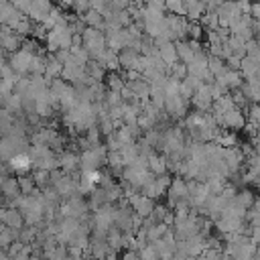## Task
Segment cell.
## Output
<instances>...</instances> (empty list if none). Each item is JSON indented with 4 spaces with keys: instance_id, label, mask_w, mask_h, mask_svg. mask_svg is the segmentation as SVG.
<instances>
[{
    "instance_id": "obj_6",
    "label": "cell",
    "mask_w": 260,
    "mask_h": 260,
    "mask_svg": "<svg viewBox=\"0 0 260 260\" xmlns=\"http://www.w3.org/2000/svg\"><path fill=\"white\" fill-rule=\"evenodd\" d=\"M167 199H169V207H175V203L179 201V199H185V197H189V189H187V179H183L181 175H177V177H173L171 179V185H169V189H167Z\"/></svg>"
},
{
    "instance_id": "obj_39",
    "label": "cell",
    "mask_w": 260,
    "mask_h": 260,
    "mask_svg": "<svg viewBox=\"0 0 260 260\" xmlns=\"http://www.w3.org/2000/svg\"><path fill=\"white\" fill-rule=\"evenodd\" d=\"M240 63H242V57H238V55H230V57L225 59L228 69H240Z\"/></svg>"
},
{
    "instance_id": "obj_29",
    "label": "cell",
    "mask_w": 260,
    "mask_h": 260,
    "mask_svg": "<svg viewBox=\"0 0 260 260\" xmlns=\"http://www.w3.org/2000/svg\"><path fill=\"white\" fill-rule=\"evenodd\" d=\"M136 124H138V128L144 132V130H150V128L158 126V120H156L154 116H150V114H146V112L140 110V114L136 116Z\"/></svg>"
},
{
    "instance_id": "obj_28",
    "label": "cell",
    "mask_w": 260,
    "mask_h": 260,
    "mask_svg": "<svg viewBox=\"0 0 260 260\" xmlns=\"http://www.w3.org/2000/svg\"><path fill=\"white\" fill-rule=\"evenodd\" d=\"M32 26H35V22H32L28 16H22V18L14 24V28H12V30H14L18 37H22V39H24V37H30V35H32Z\"/></svg>"
},
{
    "instance_id": "obj_2",
    "label": "cell",
    "mask_w": 260,
    "mask_h": 260,
    "mask_svg": "<svg viewBox=\"0 0 260 260\" xmlns=\"http://www.w3.org/2000/svg\"><path fill=\"white\" fill-rule=\"evenodd\" d=\"M81 45L85 47V51L89 53V59H98V55L106 49V35L100 28L93 26H85L81 32Z\"/></svg>"
},
{
    "instance_id": "obj_22",
    "label": "cell",
    "mask_w": 260,
    "mask_h": 260,
    "mask_svg": "<svg viewBox=\"0 0 260 260\" xmlns=\"http://www.w3.org/2000/svg\"><path fill=\"white\" fill-rule=\"evenodd\" d=\"M85 73L89 75V77H93L95 81H104V77H106V73H108V69L100 63V61H95V59H89L87 63H85Z\"/></svg>"
},
{
    "instance_id": "obj_5",
    "label": "cell",
    "mask_w": 260,
    "mask_h": 260,
    "mask_svg": "<svg viewBox=\"0 0 260 260\" xmlns=\"http://www.w3.org/2000/svg\"><path fill=\"white\" fill-rule=\"evenodd\" d=\"M191 106L195 108V110H199V112H209L211 110V104H213V95H211V89H209V83H201L195 91H193V95H191Z\"/></svg>"
},
{
    "instance_id": "obj_13",
    "label": "cell",
    "mask_w": 260,
    "mask_h": 260,
    "mask_svg": "<svg viewBox=\"0 0 260 260\" xmlns=\"http://www.w3.org/2000/svg\"><path fill=\"white\" fill-rule=\"evenodd\" d=\"M6 165L10 167V171H16V173H28L32 169V162H30V156L26 152H18L14 154L12 158L6 160Z\"/></svg>"
},
{
    "instance_id": "obj_27",
    "label": "cell",
    "mask_w": 260,
    "mask_h": 260,
    "mask_svg": "<svg viewBox=\"0 0 260 260\" xmlns=\"http://www.w3.org/2000/svg\"><path fill=\"white\" fill-rule=\"evenodd\" d=\"M120 156H122V160H124V167H126V165H132L134 158L138 156L136 140H134V142H128V144H122V146H120Z\"/></svg>"
},
{
    "instance_id": "obj_41",
    "label": "cell",
    "mask_w": 260,
    "mask_h": 260,
    "mask_svg": "<svg viewBox=\"0 0 260 260\" xmlns=\"http://www.w3.org/2000/svg\"><path fill=\"white\" fill-rule=\"evenodd\" d=\"M250 16H252L254 20H260V2H252V6H250Z\"/></svg>"
},
{
    "instance_id": "obj_15",
    "label": "cell",
    "mask_w": 260,
    "mask_h": 260,
    "mask_svg": "<svg viewBox=\"0 0 260 260\" xmlns=\"http://www.w3.org/2000/svg\"><path fill=\"white\" fill-rule=\"evenodd\" d=\"M0 193L6 197V201H8V199H12V197H16V195H20V189H18L16 177H10V175L2 177V181H0Z\"/></svg>"
},
{
    "instance_id": "obj_26",
    "label": "cell",
    "mask_w": 260,
    "mask_h": 260,
    "mask_svg": "<svg viewBox=\"0 0 260 260\" xmlns=\"http://www.w3.org/2000/svg\"><path fill=\"white\" fill-rule=\"evenodd\" d=\"M240 73L244 75V79H248V77H252V75H256L258 73V61L256 59H252V57H242V63H240Z\"/></svg>"
},
{
    "instance_id": "obj_30",
    "label": "cell",
    "mask_w": 260,
    "mask_h": 260,
    "mask_svg": "<svg viewBox=\"0 0 260 260\" xmlns=\"http://www.w3.org/2000/svg\"><path fill=\"white\" fill-rule=\"evenodd\" d=\"M32 179H35V185H37V189H47L49 185H51V177H49V171H45V169H35L32 171Z\"/></svg>"
},
{
    "instance_id": "obj_14",
    "label": "cell",
    "mask_w": 260,
    "mask_h": 260,
    "mask_svg": "<svg viewBox=\"0 0 260 260\" xmlns=\"http://www.w3.org/2000/svg\"><path fill=\"white\" fill-rule=\"evenodd\" d=\"M2 223H4V225H8V228L20 230V228L24 225V217H22V211H20L18 207H6Z\"/></svg>"
},
{
    "instance_id": "obj_1",
    "label": "cell",
    "mask_w": 260,
    "mask_h": 260,
    "mask_svg": "<svg viewBox=\"0 0 260 260\" xmlns=\"http://www.w3.org/2000/svg\"><path fill=\"white\" fill-rule=\"evenodd\" d=\"M106 158H108V146L104 144L83 148V152L79 154V171L102 169V165H106Z\"/></svg>"
},
{
    "instance_id": "obj_10",
    "label": "cell",
    "mask_w": 260,
    "mask_h": 260,
    "mask_svg": "<svg viewBox=\"0 0 260 260\" xmlns=\"http://www.w3.org/2000/svg\"><path fill=\"white\" fill-rule=\"evenodd\" d=\"M126 85L130 87V91H132V95H134L136 100L144 102V100L150 98V83H148V79H144V77H136V79L126 81Z\"/></svg>"
},
{
    "instance_id": "obj_11",
    "label": "cell",
    "mask_w": 260,
    "mask_h": 260,
    "mask_svg": "<svg viewBox=\"0 0 260 260\" xmlns=\"http://www.w3.org/2000/svg\"><path fill=\"white\" fill-rule=\"evenodd\" d=\"M118 61H120L122 69H136L138 61H140V53L130 49V47H124V49L118 51Z\"/></svg>"
},
{
    "instance_id": "obj_20",
    "label": "cell",
    "mask_w": 260,
    "mask_h": 260,
    "mask_svg": "<svg viewBox=\"0 0 260 260\" xmlns=\"http://www.w3.org/2000/svg\"><path fill=\"white\" fill-rule=\"evenodd\" d=\"M158 55H160V59L167 63V65H171V63H175L179 57H177V49H175V41H165L162 45H158Z\"/></svg>"
},
{
    "instance_id": "obj_45",
    "label": "cell",
    "mask_w": 260,
    "mask_h": 260,
    "mask_svg": "<svg viewBox=\"0 0 260 260\" xmlns=\"http://www.w3.org/2000/svg\"><path fill=\"white\" fill-rule=\"evenodd\" d=\"M0 258H8V252H6V248H2V246H0Z\"/></svg>"
},
{
    "instance_id": "obj_35",
    "label": "cell",
    "mask_w": 260,
    "mask_h": 260,
    "mask_svg": "<svg viewBox=\"0 0 260 260\" xmlns=\"http://www.w3.org/2000/svg\"><path fill=\"white\" fill-rule=\"evenodd\" d=\"M234 201H236V203H240L242 207L250 209V207H252V203H254V195H252V191L244 189V191H238V193L234 195Z\"/></svg>"
},
{
    "instance_id": "obj_16",
    "label": "cell",
    "mask_w": 260,
    "mask_h": 260,
    "mask_svg": "<svg viewBox=\"0 0 260 260\" xmlns=\"http://www.w3.org/2000/svg\"><path fill=\"white\" fill-rule=\"evenodd\" d=\"M81 16V20L85 22V26H93V28H100V30H104V14L102 12H98V10H93V8H87L83 14H79Z\"/></svg>"
},
{
    "instance_id": "obj_24",
    "label": "cell",
    "mask_w": 260,
    "mask_h": 260,
    "mask_svg": "<svg viewBox=\"0 0 260 260\" xmlns=\"http://www.w3.org/2000/svg\"><path fill=\"white\" fill-rule=\"evenodd\" d=\"M207 69L211 71L213 77H219L228 71V65H225V59L221 57H215V55H207Z\"/></svg>"
},
{
    "instance_id": "obj_17",
    "label": "cell",
    "mask_w": 260,
    "mask_h": 260,
    "mask_svg": "<svg viewBox=\"0 0 260 260\" xmlns=\"http://www.w3.org/2000/svg\"><path fill=\"white\" fill-rule=\"evenodd\" d=\"M148 171H152L154 175H160V173H167V156L165 154H158L156 150L148 154Z\"/></svg>"
},
{
    "instance_id": "obj_33",
    "label": "cell",
    "mask_w": 260,
    "mask_h": 260,
    "mask_svg": "<svg viewBox=\"0 0 260 260\" xmlns=\"http://www.w3.org/2000/svg\"><path fill=\"white\" fill-rule=\"evenodd\" d=\"M45 65H47V59L43 53H37L30 61V71L28 73H37V75H43L45 73Z\"/></svg>"
},
{
    "instance_id": "obj_37",
    "label": "cell",
    "mask_w": 260,
    "mask_h": 260,
    "mask_svg": "<svg viewBox=\"0 0 260 260\" xmlns=\"http://www.w3.org/2000/svg\"><path fill=\"white\" fill-rule=\"evenodd\" d=\"M167 211H169V207H167V205H156V203H154V209L150 211L152 221H162V219H165V215H167Z\"/></svg>"
},
{
    "instance_id": "obj_25",
    "label": "cell",
    "mask_w": 260,
    "mask_h": 260,
    "mask_svg": "<svg viewBox=\"0 0 260 260\" xmlns=\"http://www.w3.org/2000/svg\"><path fill=\"white\" fill-rule=\"evenodd\" d=\"M104 81H106V87H108V89H114V91H120V89L126 85L124 75H120L118 71H108L106 77H104Z\"/></svg>"
},
{
    "instance_id": "obj_38",
    "label": "cell",
    "mask_w": 260,
    "mask_h": 260,
    "mask_svg": "<svg viewBox=\"0 0 260 260\" xmlns=\"http://www.w3.org/2000/svg\"><path fill=\"white\" fill-rule=\"evenodd\" d=\"M22 246H24V242H20V240L16 238V240H14V242H12V244L6 248V252H8V258H14V256H16V252H18Z\"/></svg>"
},
{
    "instance_id": "obj_44",
    "label": "cell",
    "mask_w": 260,
    "mask_h": 260,
    "mask_svg": "<svg viewBox=\"0 0 260 260\" xmlns=\"http://www.w3.org/2000/svg\"><path fill=\"white\" fill-rule=\"evenodd\" d=\"M6 98H8V93L0 91V108H4V104H6Z\"/></svg>"
},
{
    "instance_id": "obj_23",
    "label": "cell",
    "mask_w": 260,
    "mask_h": 260,
    "mask_svg": "<svg viewBox=\"0 0 260 260\" xmlns=\"http://www.w3.org/2000/svg\"><path fill=\"white\" fill-rule=\"evenodd\" d=\"M87 203H89V209H91V211L98 209V207L104 205V203H110V201H108V191H106L104 187H95V189L89 193Z\"/></svg>"
},
{
    "instance_id": "obj_8",
    "label": "cell",
    "mask_w": 260,
    "mask_h": 260,
    "mask_svg": "<svg viewBox=\"0 0 260 260\" xmlns=\"http://www.w3.org/2000/svg\"><path fill=\"white\" fill-rule=\"evenodd\" d=\"M20 45H22V37H18L10 26L0 24V47L6 53H12V51L20 49Z\"/></svg>"
},
{
    "instance_id": "obj_19",
    "label": "cell",
    "mask_w": 260,
    "mask_h": 260,
    "mask_svg": "<svg viewBox=\"0 0 260 260\" xmlns=\"http://www.w3.org/2000/svg\"><path fill=\"white\" fill-rule=\"evenodd\" d=\"M175 49H177V57H179V61H183V63H189V61L193 59V55H195L191 43L185 41V39L175 41Z\"/></svg>"
},
{
    "instance_id": "obj_21",
    "label": "cell",
    "mask_w": 260,
    "mask_h": 260,
    "mask_svg": "<svg viewBox=\"0 0 260 260\" xmlns=\"http://www.w3.org/2000/svg\"><path fill=\"white\" fill-rule=\"evenodd\" d=\"M4 108H6L8 112H12L14 116H24V112H22V95H20L18 91H10L8 98H6Z\"/></svg>"
},
{
    "instance_id": "obj_43",
    "label": "cell",
    "mask_w": 260,
    "mask_h": 260,
    "mask_svg": "<svg viewBox=\"0 0 260 260\" xmlns=\"http://www.w3.org/2000/svg\"><path fill=\"white\" fill-rule=\"evenodd\" d=\"M250 209H254V211L260 215V199H256V197H254V203H252V207H250Z\"/></svg>"
},
{
    "instance_id": "obj_34",
    "label": "cell",
    "mask_w": 260,
    "mask_h": 260,
    "mask_svg": "<svg viewBox=\"0 0 260 260\" xmlns=\"http://www.w3.org/2000/svg\"><path fill=\"white\" fill-rule=\"evenodd\" d=\"M167 73L169 75H173V77H177V79H183L185 75H187V63H183V61H175V63H171L169 65V69H167Z\"/></svg>"
},
{
    "instance_id": "obj_42",
    "label": "cell",
    "mask_w": 260,
    "mask_h": 260,
    "mask_svg": "<svg viewBox=\"0 0 260 260\" xmlns=\"http://www.w3.org/2000/svg\"><path fill=\"white\" fill-rule=\"evenodd\" d=\"M124 258H138V250H128V252H124Z\"/></svg>"
},
{
    "instance_id": "obj_31",
    "label": "cell",
    "mask_w": 260,
    "mask_h": 260,
    "mask_svg": "<svg viewBox=\"0 0 260 260\" xmlns=\"http://www.w3.org/2000/svg\"><path fill=\"white\" fill-rule=\"evenodd\" d=\"M16 238H18V230L8 228V225H4V228L0 230V246H2V248H8Z\"/></svg>"
},
{
    "instance_id": "obj_7",
    "label": "cell",
    "mask_w": 260,
    "mask_h": 260,
    "mask_svg": "<svg viewBox=\"0 0 260 260\" xmlns=\"http://www.w3.org/2000/svg\"><path fill=\"white\" fill-rule=\"evenodd\" d=\"M217 120V126H223V128H232V130H238V128H244L246 126V118L242 114L240 108H232L228 112H223L221 116H215Z\"/></svg>"
},
{
    "instance_id": "obj_18",
    "label": "cell",
    "mask_w": 260,
    "mask_h": 260,
    "mask_svg": "<svg viewBox=\"0 0 260 260\" xmlns=\"http://www.w3.org/2000/svg\"><path fill=\"white\" fill-rule=\"evenodd\" d=\"M16 183H18V189L22 195H32L37 191V185H35V179H32V173H18L16 175Z\"/></svg>"
},
{
    "instance_id": "obj_32",
    "label": "cell",
    "mask_w": 260,
    "mask_h": 260,
    "mask_svg": "<svg viewBox=\"0 0 260 260\" xmlns=\"http://www.w3.org/2000/svg\"><path fill=\"white\" fill-rule=\"evenodd\" d=\"M37 232H39L37 225H26V223H24V225L18 230V240L24 242V244H30V242L37 238Z\"/></svg>"
},
{
    "instance_id": "obj_4",
    "label": "cell",
    "mask_w": 260,
    "mask_h": 260,
    "mask_svg": "<svg viewBox=\"0 0 260 260\" xmlns=\"http://www.w3.org/2000/svg\"><path fill=\"white\" fill-rule=\"evenodd\" d=\"M35 55H37V53H28V51H24V49H16V51L8 53V63L12 65V69H14L16 73L28 75V71H30V61H32Z\"/></svg>"
},
{
    "instance_id": "obj_36",
    "label": "cell",
    "mask_w": 260,
    "mask_h": 260,
    "mask_svg": "<svg viewBox=\"0 0 260 260\" xmlns=\"http://www.w3.org/2000/svg\"><path fill=\"white\" fill-rule=\"evenodd\" d=\"M165 8L173 14H185V6L183 0H165Z\"/></svg>"
},
{
    "instance_id": "obj_40",
    "label": "cell",
    "mask_w": 260,
    "mask_h": 260,
    "mask_svg": "<svg viewBox=\"0 0 260 260\" xmlns=\"http://www.w3.org/2000/svg\"><path fill=\"white\" fill-rule=\"evenodd\" d=\"M234 2H236V6L240 8V12L250 14V6H252V2H250V0H234Z\"/></svg>"
},
{
    "instance_id": "obj_3",
    "label": "cell",
    "mask_w": 260,
    "mask_h": 260,
    "mask_svg": "<svg viewBox=\"0 0 260 260\" xmlns=\"http://www.w3.org/2000/svg\"><path fill=\"white\" fill-rule=\"evenodd\" d=\"M189 98L181 95V93H171V95H165V112L171 120H183L185 114L189 112Z\"/></svg>"
},
{
    "instance_id": "obj_12",
    "label": "cell",
    "mask_w": 260,
    "mask_h": 260,
    "mask_svg": "<svg viewBox=\"0 0 260 260\" xmlns=\"http://www.w3.org/2000/svg\"><path fill=\"white\" fill-rule=\"evenodd\" d=\"M59 167L65 173H77L79 171V154L73 150H61L59 152Z\"/></svg>"
},
{
    "instance_id": "obj_9",
    "label": "cell",
    "mask_w": 260,
    "mask_h": 260,
    "mask_svg": "<svg viewBox=\"0 0 260 260\" xmlns=\"http://www.w3.org/2000/svg\"><path fill=\"white\" fill-rule=\"evenodd\" d=\"M51 8H53V2L51 0H30V6L26 10V16L32 22H43L45 16L51 12Z\"/></svg>"
},
{
    "instance_id": "obj_46",
    "label": "cell",
    "mask_w": 260,
    "mask_h": 260,
    "mask_svg": "<svg viewBox=\"0 0 260 260\" xmlns=\"http://www.w3.org/2000/svg\"><path fill=\"white\" fill-rule=\"evenodd\" d=\"M8 2H12V4H14V2H16V0H8Z\"/></svg>"
}]
</instances>
